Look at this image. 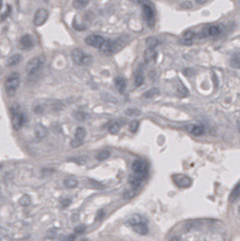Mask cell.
<instances>
[{"mask_svg": "<svg viewBox=\"0 0 240 241\" xmlns=\"http://www.w3.org/2000/svg\"><path fill=\"white\" fill-rule=\"evenodd\" d=\"M47 18H48V11L46 9H40L36 11L34 16V24L36 27H40L47 21Z\"/></svg>", "mask_w": 240, "mask_h": 241, "instance_id": "obj_8", "label": "cell"}, {"mask_svg": "<svg viewBox=\"0 0 240 241\" xmlns=\"http://www.w3.org/2000/svg\"><path fill=\"white\" fill-rule=\"evenodd\" d=\"M156 55H157V52L156 50H151V48H146L145 51V60L147 63L152 62V60L156 59Z\"/></svg>", "mask_w": 240, "mask_h": 241, "instance_id": "obj_16", "label": "cell"}, {"mask_svg": "<svg viewBox=\"0 0 240 241\" xmlns=\"http://www.w3.org/2000/svg\"><path fill=\"white\" fill-rule=\"evenodd\" d=\"M80 145H81V142L77 141V140H74V141L71 142V147H77V146H80Z\"/></svg>", "mask_w": 240, "mask_h": 241, "instance_id": "obj_40", "label": "cell"}, {"mask_svg": "<svg viewBox=\"0 0 240 241\" xmlns=\"http://www.w3.org/2000/svg\"><path fill=\"white\" fill-rule=\"evenodd\" d=\"M132 228H133V230H134L135 233H138V234H140V235H146V234H148V227H147V224L134 225V227H132Z\"/></svg>", "mask_w": 240, "mask_h": 241, "instance_id": "obj_18", "label": "cell"}, {"mask_svg": "<svg viewBox=\"0 0 240 241\" xmlns=\"http://www.w3.org/2000/svg\"><path fill=\"white\" fill-rule=\"evenodd\" d=\"M197 4H199V5H203V4H205V1H197Z\"/></svg>", "mask_w": 240, "mask_h": 241, "instance_id": "obj_45", "label": "cell"}, {"mask_svg": "<svg viewBox=\"0 0 240 241\" xmlns=\"http://www.w3.org/2000/svg\"><path fill=\"white\" fill-rule=\"evenodd\" d=\"M135 195V191H126V193L123 194L124 199H132Z\"/></svg>", "mask_w": 240, "mask_h": 241, "instance_id": "obj_36", "label": "cell"}, {"mask_svg": "<svg viewBox=\"0 0 240 241\" xmlns=\"http://www.w3.org/2000/svg\"><path fill=\"white\" fill-rule=\"evenodd\" d=\"M84 230H86V225H84V224H80L79 227L75 228V233H76V234H81V233H83Z\"/></svg>", "mask_w": 240, "mask_h": 241, "instance_id": "obj_37", "label": "cell"}, {"mask_svg": "<svg viewBox=\"0 0 240 241\" xmlns=\"http://www.w3.org/2000/svg\"><path fill=\"white\" fill-rule=\"evenodd\" d=\"M119 129H121V124H119L118 122H111L110 124H109V132L111 133V134H117L118 132H119Z\"/></svg>", "mask_w": 240, "mask_h": 241, "instance_id": "obj_21", "label": "cell"}, {"mask_svg": "<svg viewBox=\"0 0 240 241\" xmlns=\"http://www.w3.org/2000/svg\"><path fill=\"white\" fill-rule=\"evenodd\" d=\"M126 113L128 115V116H139L140 115V111L139 110H136V109H128L127 111H126Z\"/></svg>", "mask_w": 240, "mask_h": 241, "instance_id": "obj_33", "label": "cell"}, {"mask_svg": "<svg viewBox=\"0 0 240 241\" xmlns=\"http://www.w3.org/2000/svg\"><path fill=\"white\" fill-rule=\"evenodd\" d=\"M191 228H192V223H187V224L185 225V231H190Z\"/></svg>", "mask_w": 240, "mask_h": 241, "instance_id": "obj_42", "label": "cell"}, {"mask_svg": "<svg viewBox=\"0 0 240 241\" xmlns=\"http://www.w3.org/2000/svg\"><path fill=\"white\" fill-rule=\"evenodd\" d=\"M103 215H104V211H103V210H100V211H99V214H98V215H97V217H96V220H97V221H99V220L103 217Z\"/></svg>", "mask_w": 240, "mask_h": 241, "instance_id": "obj_39", "label": "cell"}, {"mask_svg": "<svg viewBox=\"0 0 240 241\" xmlns=\"http://www.w3.org/2000/svg\"><path fill=\"white\" fill-rule=\"evenodd\" d=\"M128 224H130L132 227L134 225H140V224H147V220L141 216V215H133L128 218Z\"/></svg>", "mask_w": 240, "mask_h": 241, "instance_id": "obj_12", "label": "cell"}, {"mask_svg": "<svg viewBox=\"0 0 240 241\" xmlns=\"http://www.w3.org/2000/svg\"><path fill=\"white\" fill-rule=\"evenodd\" d=\"M221 33V27L219 25H210L203 29L201 36H217Z\"/></svg>", "mask_w": 240, "mask_h": 241, "instance_id": "obj_11", "label": "cell"}, {"mask_svg": "<svg viewBox=\"0 0 240 241\" xmlns=\"http://www.w3.org/2000/svg\"><path fill=\"white\" fill-rule=\"evenodd\" d=\"M179 89H180V97H187V95H188L187 89L184 88L182 84H180V86H179Z\"/></svg>", "mask_w": 240, "mask_h": 241, "instance_id": "obj_35", "label": "cell"}, {"mask_svg": "<svg viewBox=\"0 0 240 241\" xmlns=\"http://www.w3.org/2000/svg\"><path fill=\"white\" fill-rule=\"evenodd\" d=\"M239 195H240V183L233 189V192H232V194H230V197H229V200L233 201V200H235Z\"/></svg>", "mask_w": 240, "mask_h": 241, "instance_id": "obj_28", "label": "cell"}, {"mask_svg": "<svg viewBox=\"0 0 240 241\" xmlns=\"http://www.w3.org/2000/svg\"><path fill=\"white\" fill-rule=\"evenodd\" d=\"M46 134H47V129H46L42 124H38V126L35 127V136H36L38 139L45 138Z\"/></svg>", "mask_w": 240, "mask_h": 241, "instance_id": "obj_17", "label": "cell"}, {"mask_svg": "<svg viewBox=\"0 0 240 241\" xmlns=\"http://www.w3.org/2000/svg\"><path fill=\"white\" fill-rule=\"evenodd\" d=\"M204 132H205V129H204V127H201V126H196V127H193L192 130H191V133H192L193 135H196V136L203 135Z\"/></svg>", "mask_w": 240, "mask_h": 241, "instance_id": "obj_25", "label": "cell"}, {"mask_svg": "<svg viewBox=\"0 0 240 241\" xmlns=\"http://www.w3.org/2000/svg\"><path fill=\"white\" fill-rule=\"evenodd\" d=\"M30 201H32V199H30V197H29V195H23V197H21L19 200H18L19 205H22V206L30 205Z\"/></svg>", "mask_w": 240, "mask_h": 241, "instance_id": "obj_26", "label": "cell"}, {"mask_svg": "<svg viewBox=\"0 0 240 241\" xmlns=\"http://www.w3.org/2000/svg\"><path fill=\"white\" fill-rule=\"evenodd\" d=\"M126 80L123 78V77H121V76H118V77H116L115 78V86H116V89L118 90L119 93H124V90H126Z\"/></svg>", "mask_w": 240, "mask_h": 241, "instance_id": "obj_13", "label": "cell"}, {"mask_svg": "<svg viewBox=\"0 0 240 241\" xmlns=\"http://www.w3.org/2000/svg\"><path fill=\"white\" fill-rule=\"evenodd\" d=\"M196 36H197V34L193 32V30H187V32H185V34H184V40L193 42V40H194Z\"/></svg>", "mask_w": 240, "mask_h": 241, "instance_id": "obj_24", "label": "cell"}, {"mask_svg": "<svg viewBox=\"0 0 240 241\" xmlns=\"http://www.w3.org/2000/svg\"><path fill=\"white\" fill-rule=\"evenodd\" d=\"M86 44L88 46H93V47H97V48H100L103 46V44L106 41L103 36L100 35H89L86 38Z\"/></svg>", "mask_w": 240, "mask_h": 241, "instance_id": "obj_7", "label": "cell"}, {"mask_svg": "<svg viewBox=\"0 0 240 241\" xmlns=\"http://www.w3.org/2000/svg\"><path fill=\"white\" fill-rule=\"evenodd\" d=\"M74 240H75V235H71L68 237V241H74Z\"/></svg>", "mask_w": 240, "mask_h": 241, "instance_id": "obj_44", "label": "cell"}, {"mask_svg": "<svg viewBox=\"0 0 240 241\" xmlns=\"http://www.w3.org/2000/svg\"><path fill=\"white\" fill-rule=\"evenodd\" d=\"M19 86V75L17 72L11 74L5 81V92L9 97H13Z\"/></svg>", "mask_w": 240, "mask_h": 241, "instance_id": "obj_1", "label": "cell"}, {"mask_svg": "<svg viewBox=\"0 0 240 241\" xmlns=\"http://www.w3.org/2000/svg\"><path fill=\"white\" fill-rule=\"evenodd\" d=\"M230 65L233 68H238L240 69V54H234L230 59Z\"/></svg>", "mask_w": 240, "mask_h": 241, "instance_id": "obj_22", "label": "cell"}, {"mask_svg": "<svg viewBox=\"0 0 240 241\" xmlns=\"http://www.w3.org/2000/svg\"><path fill=\"white\" fill-rule=\"evenodd\" d=\"M84 136H86V130H84L82 127H79V128L75 130V140L82 142L83 139H84Z\"/></svg>", "mask_w": 240, "mask_h": 241, "instance_id": "obj_20", "label": "cell"}, {"mask_svg": "<svg viewBox=\"0 0 240 241\" xmlns=\"http://www.w3.org/2000/svg\"><path fill=\"white\" fill-rule=\"evenodd\" d=\"M142 12H144V18L146 21V23L150 25V27H153L155 25V10L153 7L150 5V4H144L142 6Z\"/></svg>", "mask_w": 240, "mask_h": 241, "instance_id": "obj_5", "label": "cell"}, {"mask_svg": "<svg viewBox=\"0 0 240 241\" xmlns=\"http://www.w3.org/2000/svg\"><path fill=\"white\" fill-rule=\"evenodd\" d=\"M62 205H63V206H68V205H70V199H63Z\"/></svg>", "mask_w": 240, "mask_h": 241, "instance_id": "obj_41", "label": "cell"}, {"mask_svg": "<svg viewBox=\"0 0 240 241\" xmlns=\"http://www.w3.org/2000/svg\"><path fill=\"white\" fill-rule=\"evenodd\" d=\"M44 63V59L41 57H34L28 62L27 67H25V72L28 76H34L41 68Z\"/></svg>", "mask_w": 240, "mask_h": 241, "instance_id": "obj_4", "label": "cell"}, {"mask_svg": "<svg viewBox=\"0 0 240 241\" xmlns=\"http://www.w3.org/2000/svg\"><path fill=\"white\" fill-rule=\"evenodd\" d=\"M109 157H110V152H109V151H101V152H99L97 155V159L98 160H105Z\"/></svg>", "mask_w": 240, "mask_h": 241, "instance_id": "obj_30", "label": "cell"}, {"mask_svg": "<svg viewBox=\"0 0 240 241\" xmlns=\"http://www.w3.org/2000/svg\"><path fill=\"white\" fill-rule=\"evenodd\" d=\"M21 60H22V55L21 54H13L12 57H10L7 59L6 65L7 67H15V65H17V64L21 63Z\"/></svg>", "mask_w": 240, "mask_h": 241, "instance_id": "obj_15", "label": "cell"}, {"mask_svg": "<svg viewBox=\"0 0 240 241\" xmlns=\"http://www.w3.org/2000/svg\"><path fill=\"white\" fill-rule=\"evenodd\" d=\"M158 93H159V90H158L157 88H152V89L147 90V92H145V93H144V97H145V98H152V97L157 95Z\"/></svg>", "mask_w": 240, "mask_h": 241, "instance_id": "obj_29", "label": "cell"}, {"mask_svg": "<svg viewBox=\"0 0 240 241\" xmlns=\"http://www.w3.org/2000/svg\"><path fill=\"white\" fill-rule=\"evenodd\" d=\"M73 6L76 10H82L86 6H88V1H81V0H79V1H73Z\"/></svg>", "mask_w": 240, "mask_h": 241, "instance_id": "obj_27", "label": "cell"}, {"mask_svg": "<svg viewBox=\"0 0 240 241\" xmlns=\"http://www.w3.org/2000/svg\"><path fill=\"white\" fill-rule=\"evenodd\" d=\"M139 120H132L130 124H129V130L132 133H136V130L139 129Z\"/></svg>", "mask_w": 240, "mask_h": 241, "instance_id": "obj_32", "label": "cell"}, {"mask_svg": "<svg viewBox=\"0 0 240 241\" xmlns=\"http://www.w3.org/2000/svg\"><path fill=\"white\" fill-rule=\"evenodd\" d=\"M82 241H87V240H82Z\"/></svg>", "mask_w": 240, "mask_h": 241, "instance_id": "obj_46", "label": "cell"}, {"mask_svg": "<svg viewBox=\"0 0 240 241\" xmlns=\"http://www.w3.org/2000/svg\"><path fill=\"white\" fill-rule=\"evenodd\" d=\"M135 86L136 87H140L142 83H144V75H142V72H139V74H136V76H135Z\"/></svg>", "mask_w": 240, "mask_h": 241, "instance_id": "obj_31", "label": "cell"}, {"mask_svg": "<svg viewBox=\"0 0 240 241\" xmlns=\"http://www.w3.org/2000/svg\"><path fill=\"white\" fill-rule=\"evenodd\" d=\"M169 241H180V237H179V236H174V237H171Z\"/></svg>", "mask_w": 240, "mask_h": 241, "instance_id": "obj_43", "label": "cell"}, {"mask_svg": "<svg viewBox=\"0 0 240 241\" xmlns=\"http://www.w3.org/2000/svg\"><path fill=\"white\" fill-rule=\"evenodd\" d=\"M158 44H159L158 39H157V38H153V36L148 38V39L146 40V46H147V48H151V50H156V47L158 46Z\"/></svg>", "mask_w": 240, "mask_h": 241, "instance_id": "obj_19", "label": "cell"}, {"mask_svg": "<svg viewBox=\"0 0 240 241\" xmlns=\"http://www.w3.org/2000/svg\"><path fill=\"white\" fill-rule=\"evenodd\" d=\"M64 185H65V187H68V188H75V187L77 186V181H76L75 178H73V177H69V178H65V180H64Z\"/></svg>", "mask_w": 240, "mask_h": 241, "instance_id": "obj_23", "label": "cell"}, {"mask_svg": "<svg viewBox=\"0 0 240 241\" xmlns=\"http://www.w3.org/2000/svg\"><path fill=\"white\" fill-rule=\"evenodd\" d=\"M71 59H73V62L76 65H88L89 63L92 62L91 55L84 54L83 51L80 50V48L73 50V52H71Z\"/></svg>", "mask_w": 240, "mask_h": 241, "instance_id": "obj_3", "label": "cell"}, {"mask_svg": "<svg viewBox=\"0 0 240 241\" xmlns=\"http://www.w3.org/2000/svg\"><path fill=\"white\" fill-rule=\"evenodd\" d=\"M132 171L133 175H136L141 178H145L146 176V164L142 160H134L132 164Z\"/></svg>", "mask_w": 240, "mask_h": 241, "instance_id": "obj_6", "label": "cell"}, {"mask_svg": "<svg viewBox=\"0 0 240 241\" xmlns=\"http://www.w3.org/2000/svg\"><path fill=\"white\" fill-rule=\"evenodd\" d=\"M11 117H12V126L16 130H19L24 122H25V116L22 112V110L19 109V106L15 105L11 107Z\"/></svg>", "mask_w": 240, "mask_h": 241, "instance_id": "obj_2", "label": "cell"}, {"mask_svg": "<svg viewBox=\"0 0 240 241\" xmlns=\"http://www.w3.org/2000/svg\"><path fill=\"white\" fill-rule=\"evenodd\" d=\"M174 181H175V183L179 187H181V188H187V187H190L192 185V180L190 177L185 176V175H176V176H174Z\"/></svg>", "mask_w": 240, "mask_h": 241, "instance_id": "obj_9", "label": "cell"}, {"mask_svg": "<svg viewBox=\"0 0 240 241\" xmlns=\"http://www.w3.org/2000/svg\"><path fill=\"white\" fill-rule=\"evenodd\" d=\"M33 46H34V40H33L32 35L25 34L19 39V47L22 50H25V51L27 50H32Z\"/></svg>", "mask_w": 240, "mask_h": 241, "instance_id": "obj_10", "label": "cell"}, {"mask_svg": "<svg viewBox=\"0 0 240 241\" xmlns=\"http://www.w3.org/2000/svg\"><path fill=\"white\" fill-rule=\"evenodd\" d=\"M181 6H182V7H186V9H192V3H190V1L182 3V4H181Z\"/></svg>", "mask_w": 240, "mask_h": 241, "instance_id": "obj_38", "label": "cell"}, {"mask_svg": "<svg viewBox=\"0 0 240 241\" xmlns=\"http://www.w3.org/2000/svg\"><path fill=\"white\" fill-rule=\"evenodd\" d=\"M86 113L84 112H81V111H79V112H75V118L76 119H79V120H84L86 119Z\"/></svg>", "mask_w": 240, "mask_h": 241, "instance_id": "obj_34", "label": "cell"}, {"mask_svg": "<svg viewBox=\"0 0 240 241\" xmlns=\"http://www.w3.org/2000/svg\"><path fill=\"white\" fill-rule=\"evenodd\" d=\"M142 180H144V178H141V177H139V176H136V175H132V176H130V178H129V183H130L133 191H136V189L141 186Z\"/></svg>", "mask_w": 240, "mask_h": 241, "instance_id": "obj_14", "label": "cell"}]
</instances>
